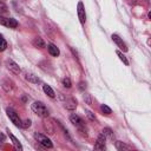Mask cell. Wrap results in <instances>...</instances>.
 <instances>
[{
  "label": "cell",
  "instance_id": "21",
  "mask_svg": "<svg viewBox=\"0 0 151 151\" xmlns=\"http://www.w3.org/2000/svg\"><path fill=\"white\" fill-rule=\"evenodd\" d=\"M117 55L119 57V59L125 64V65H129V61H127V59H126V57L120 52V51H117Z\"/></svg>",
  "mask_w": 151,
  "mask_h": 151
},
{
  "label": "cell",
  "instance_id": "23",
  "mask_svg": "<svg viewBox=\"0 0 151 151\" xmlns=\"http://www.w3.org/2000/svg\"><path fill=\"white\" fill-rule=\"evenodd\" d=\"M31 126V120L29 119H25L24 122H21V126L20 127H22V129H28Z\"/></svg>",
  "mask_w": 151,
  "mask_h": 151
},
{
  "label": "cell",
  "instance_id": "14",
  "mask_svg": "<svg viewBox=\"0 0 151 151\" xmlns=\"http://www.w3.org/2000/svg\"><path fill=\"white\" fill-rule=\"evenodd\" d=\"M42 90H44V92L48 96V97H51V98H54V91L52 90V87L50 86V85H47V84H44L42 85Z\"/></svg>",
  "mask_w": 151,
  "mask_h": 151
},
{
  "label": "cell",
  "instance_id": "8",
  "mask_svg": "<svg viewBox=\"0 0 151 151\" xmlns=\"http://www.w3.org/2000/svg\"><path fill=\"white\" fill-rule=\"evenodd\" d=\"M105 142H106V137L103 133H100L98 136V138H97L96 144H94V149H97V150H105Z\"/></svg>",
  "mask_w": 151,
  "mask_h": 151
},
{
  "label": "cell",
  "instance_id": "25",
  "mask_svg": "<svg viewBox=\"0 0 151 151\" xmlns=\"http://www.w3.org/2000/svg\"><path fill=\"white\" fill-rule=\"evenodd\" d=\"M86 114H87V117L91 119V120H94L96 119V117H94V114L91 112V111H86Z\"/></svg>",
  "mask_w": 151,
  "mask_h": 151
},
{
  "label": "cell",
  "instance_id": "20",
  "mask_svg": "<svg viewBox=\"0 0 151 151\" xmlns=\"http://www.w3.org/2000/svg\"><path fill=\"white\" fill-rule=\"evenodd\" d=\"M6 47H7V42H6V40L0 35V52L5 51V50H6Z\"/></svg>",
  "mask_w": 151,
  "mask_h": 151
},
{
  "label": "cell",
  "instance_id": "3",
  "mask_svg": "<svg viewBox=\"0 0 151 151\" xmlns=\"http://www.w3.org/2000/svg\"><path fill=\"white\" fill-rule=\"evenodd\" d=\"M6 113L8 116V118L11 119V122L15 125V126H21V120L19 118V114L15 112V110H13L12 107H7L6 109Z\"/></svg>",
  "mask_w": 151,
  "mask_h": 151
},
{
  "label": "cell",
  "instance_id": "13",
  "mask_svg": "<svg viewBox=\"0 0 151 151\" xmlns=\"http://www.w3.org/2000/svg\"><path fill=\"white\" fill-rule=\"evenodd\" d=\"M7 132H8V136H9V138L12 139V143H13L14 147H15L17 150H20V151H21V150H22V146H21L20 142H19V140H18V139H17V138H15V137H14V136H13V134L9 132V131H7Z\"/></svg>",
  "mask_w": 151,
  "mask_h": 151
},
{
  "label": "cell",
  "instance_id": "22",
  "mask_svg": "<svg viewBox=\"0 0 151 151\" xmlns=\"http://www.w3.org/2000/svg\"><path fill=\"white\" fill-rule=\"evenodd\" d=\"M63 85H64L65 87H67V88H70V87L72 86V83H71V80H70V78H64V79H63Z\"/></svg>",
  "mask_w": 151,
  "mask_h": 151
},
{
  "label": "cell",
  "instance_id": "26",
  "mask_svg": "<svg viewBox=\"0 0 151 151\" xmlns=\"http://www.w3.org/2000/svg\"><path fill=\"white\" fill-rule=\"evenodd\" d=\"M4 140H5V134H4V133L0 131V143H2Z\"/></svg>",
  "mask_w": 151,
  "mask_h": 151
},
{
  "label": "cell",
  "instance_id": "2",
  "mask_svg": "<svg viewBox=\"0 0 151 151\" xmlns=\"http://www.w3.org/2000/svg\"><path fill=\"white\" fill-rule=\"evenodd\" d=\"M34 138H35V140H37L40 145H42L44 147H47V149H52V147H53L52 142H51L46 136H44L42 133L35 132V133H34Z\"/></svg>",
  "mask_w": 151,
  "mask_h": 151
},
{
  "label": "cell",
  "instance_id": "24",
  "mask_svg": "<svg viewBox=\"0 0 151 151\" xmlns=\"http://www.w3.org/2000/svg\"><path fill=\"white\" fill-rule=\"evenodd\" d=\"M84 100L87 103V104H91L92 103V100H91V97H90V94H85L84 96Z\"/></svg>",
  "mask_w": 151,
  "mask_h": 151
},
{
  "label": "cell",
  "instance_id": "15",
  "mask_svg": "<svg viewBox=\"0 0 151 151\" xmlns=\"http://www.w3.org/2000/svg\"><path fill=\"white\" fill-rule=\"evenodd\" d=\"M25 79H26L27 81H29V83H33V84H38V83L40 81L39 78H38L37 76L32 74V73H27V74L25 76Z\"/></svg>",
  "mask_w": 151,
  "mask_h": 151
},
{
  "label": "cell",
  "instance_id": "1",
  "mask_svg": "<svg viewBox=\"0 0 151 151\" xmlns=\"http://www.w3.org/2000/svg\"><path fill=\"white\" fill-rule=\"evenodd\" d=\"M31 107H32V111L35 114H38L39 117H41V118H47L48 117V110H47V107L45 106L44 103H41V101H34Z\"/></svg>",
  "mask_w": 151,
  "mask_h": 151
},
{
  "label": "cell",
  "instance_id": "16",
  "mask_svg": "<svg viewBox=\"0 0 151 151\" xmlns=\"http://www.w3.org/2000/svg\"><path fill=\"white\" fill-rule=\"evenodd\" d=\"M116 147H117V150H119V151H123V150H131V146L126 145V144L123 143V142H116Z\"/></svg>",
  "mask_w": 151,
  "mask_h": 151
},
{
  "label": "cell",
  "instance_id": "28",
  "mask_svg": "<svg viewBox=\"0 0 151 151\" xmlns=\"http://www.w3.org/2000/svg\"><path fill=\"white\" fill-rule=\"evenodd\" d=\"M0 1H1V0H0Z\"/></svg>",
  "mask_w": 151,
  "mask_h": 151
},
{
  "label": "cell",
  "instance_id": "7",
  "mask_svg": "<svg viewBox=\"0 0 151 151\" xmlns=\"http://www.w3.org/2000/svg\"><path fill=\"white\" fill-rule=\"evenodd\" d=\"M6 66H7V68L12 72V73H14V74H19L20 73V67H19V65L15 63V61H13V60H7L6 61Z\"/></svg>",
  "mask_w": 151,
  "mask_h": 151
},
{
  "label": "cell",
  "instance_id": "11",
  "mask_svg": "<svg viewBox=\"0 0 151 151\" xmlns=\"http://www.w3.org/2000/svg\"><path fill=\"white\" fill-rule=\"evenodd\" d=\"M47 50H48V52H50V54L51 55H53V57H58L59 55V48L55 46V45H53V44H48L47 45Z\"/></svg>",
  "mask_w": 151,
  "mask_h": 151
},
{
  "label": "cell",
  "instance_id": "19",
  "mask_svg": "<svg viewBox=\"0 0 151 151\" xmlns=\"http://www.w3.org/2000/svg\"><path fill=\"white\" fill-rule=\"evenodd\" d=\"M100 110L103 111L104 114H111V113H112V110H111L107 105H105V104H103V105L100 106Z\"/></svg>",
  "mask_w": 151,
  "mask_h": 151
},
{
  "label": "cell",
  "instance_id": "27",
  "mask_svg": "<svg viewBox=\"0 0 151 151\" xmlns=\"http://www.w3.org/2000/svg\"><path fill=\"white\" fill-rule=\"evenodd\" d=\"M84 87H86V84H85V83H80V84H79V88L83 90Z\"/></svg>",
  "mask_w": 151,
  "mask_h": 151
},
{
  "label": "cell",
  "instance_id": "12",
  "mask_svg": "<svg viewBox=\"0 0 151 151\" xmlns=\"http://www.w3.org/2000/svg\"><path fill=\"white\" fill-rule=\"evenodd\" d=\"M32 44H33V46L37 47V48H44V47H45V42H44V40H42L40 37H35V38L33 39Z\"/></svg>",
  "mask_w": 151,
  "mask_h": 151
},
{
  "label": "cell",
  "instance_id": "18",
  "mask_svg": "<svg viewBox=\"0 0 151 151\" xmlns=\"http://www.w3.org/2000/svg\"><path fill=\"white\" fill-rule=\"evenodd\" d=\"M101 133H103L105 137H107V138H112V137H113V132H112V130L109 129V127H105Z\"/></svg>",
  "mask_w": 151,
  "mask_h": 151
},
{
  "label": "cell",
  "instance_id": "17",
  "mask_svg": "<svg viewBox=\"0 0 151 151\" xmlns=\"http://www.w3.org/2000/svg\"><path fill=\"white\" fill-rule=\"evenodd\" d=\"M44 127H45V130H46L50 134H53V133H54V127L52 126V123L45 120V122H44Z\"/></svg>",
  "mask_w": 151,
  "mask_h": 151
},
{
  "label": "cell",
  "instance_id": "4",
  "mask_svg": "<svg viewBox=\"0 0 151 151\" xmlns=\"http://www.w3.org/2000/svg\"><path fill=\"white\" fill-rule=\"evenodd\" d=\"M0 24L6 26V27H9V28H15L18 26V21L13 18H6V17H1L0 15Z\"/></svg>",
  "mask_w": 151,
  "mask_h": 151
},
{
  "label": "cell",
  "instance_id": "5",
  "mask_svg": "<svg viewBox=\"0 0 151 151\" xmlns=\"http://www.w3.org/2000/svg\"><path fill=\"white\" fill-rule=\"evenodd\" d=\"M77 12H78V18H79L80 24H81V25H84V24H85V21H86V14H85V8H84L83 2H78Z\"/></svg>",
  "mask_w": 151,
  "mask_h": 151
},
{
  "label": "cell",
  "instance_id": "6",
  "mask_svg": "<svg viewBox=\"0 0 151 151\" xmlns=\"http://www.w3.org/2000/svg\"><path fill=\"white\" fill-rule=\"evenodd\" d=\"M70 120H71V123H72L73 125H76L78 129L85 127V124H84L83 119H81V118H80L78 114H76V113H72V114L70 116Z\"/></svg>",
  "mask_w": 151,
  "mask_h": 151
},
{
  "label": "cell",
  "instance_id": "9",
  "mask_svg": "<svg viewBox=\"0 0 151 151\" xmlns=\"http://www.w3.org/2000/svg\"><path fill=\"white\" fill-rule=\"evenodd\" d=\"M111 38H112V40L117 44V46H118L119 48H122L124 52H126V51H127V47H126L125 42L119 38V35H117V34H112V35H111Z\"/></svg>",
  "mask_w": 151,
  "mask_h": 151
},
{
  "label": "cell",
  "instance_id": "10",
  "mask_svg": "<svg viewBox=\"0 0 151 151\" xmlns=\"http://www.w3.org/2000/svg\"><path fill=\"white\" fill-rule=\"evenodd\" d=\"M65 107L67 109V110H74L76 107H77V100L74 99V98H67L66 100H65Z\"/></svg>",
  "mask_w": 151,
  "mask_h": 151
}]
</instances>
